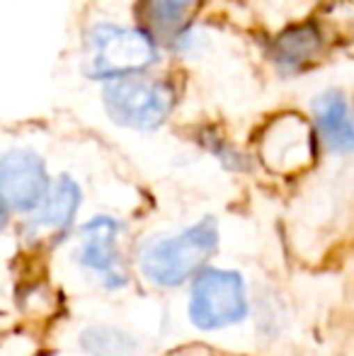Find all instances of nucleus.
Returning <instances> with one entry per match:
<instances>
[{
	"label": "nucleus",
	"instance_id": "f257e3e1",
	"mask_svg": "<svg viewBox=\"0 0 354 356\" xmlns=\"http://www.w3.org/2000/svg\"><path fill=\"white\" fill-rule=\"evenodd\" d=\"M161 61V44L141 24L97 22L83 39V73L97 83L148 73Z\"/></svg>",
	"mask_w": 354,
	"mask_h": 356
},
{
	"label": "nucleus",
	"instance_id": "f03ea898",
	"mask_svg": "<svg viewBox=\"0 0 354 356\" xmlns=\"http://www.w3.org/2000/svg\"><path fill=\"white\" fill-rule=\"evenodd\" d=\"M218 250L216 218L197 220L177 235H156L138 248V269L151 284L175 289L194 279Z\"/></svg>",
	"mask_w": 354,
	"mask_h": 356
},
{
	"label": "nucleus",
	"instance_id": "7ed1b4c3",
	"mask_svg": "<svg viewBox=\"0 0 354 356\" xmlns=\"http://www.w3.org/2000/svg\"><path fill=\"white\" fill-rule=\"evenodd\" d=\"M102 102L117 127L131 131H156L170 119L177 92L168 78L138 73L104 83Z\"/></svg>",
	"mask_w": 354,
	"mask_h": 356
},
{
	"label": "nucleus",
	"instance_id": "20e7f679",
	"mask_svg": "<svg viewBox=\"0 0 354 356\" xmlns=\"http://www.w3.org/2000/svg\"><path fill=\"white\" fill-rule=\"evenodd\" d=\"M250 313L246 279L233 269L204 267L189 286V323L204 332L241 325Z\"/></svg>",
	"mask_w": 354,
	"mask_h": 356
},
{
	"label": "nucleus",
	"instance_id": "39448f33",
	"mask_svg": "<svg viewBox=\"0 0 354 356\" xmlns=\"http://www.w3.org/2000/svg\"><path fill=\"white\" fill-rule=\"evenodd\" d=\"M51 177L44 158L32 148H13L0 158V197L3 211L32 216L47 199Z\"/></svg>",
	"mask_w": 354,
	"mask_h": 356
},
{
	"label": "nucleus",
	"instance_id": "423d86ee",
	"mask_svg": "<svg viewBox=\"0 0 354 356\" xmlns=\"http://www.w3.org/2000/svg\"><path fill=\"white\" fill-rule=\"evenodd\" d=\"M122 233L124 225L112 216H95L78 230L81 235V245L76 250L78 264L86 272L95 274V279L109 291L122 289L129 282L122 254H119Z\"/></svg>",
	"mask_w": 354,
	"mask_h": 356
},
{
	"label": "nucleus",
	"instance_id": "0eeeda50",
	"mask_svg": "<svg viewBox=\"0 0 354 356\" xmlns=\"http://www.w3.org/2000/svg\"><path fill=\"white\" fill-rule=\"evenodd\" d=\"M316 129L298 114L277 117L262 136V158L274 170H296L308 163L313 153Z\"/></svg>",
	"mask_w": 354,
	"mask_h": 356
},
{
	"label": "nucleus",
	"instance_id": "6e6552de",
	"mask_svg": "<svg viewBox=\"0 0 354 356\" xmlns=\"http://www.w3.org/2000/svg\"><path fill=\"white\" fill-rule=\"evenodd\" d=\"M318 141L332 155H354V109L345 92L325 90L311 104Z\"/></svg>",
	"mask_w": 354,
	"mask_h": 356
},
{
	"label": "nucleus",
	"instance_id": "1a4fd4ad",
	"mask_svg": "<svg viewBox=\"0 0 354 356\" xmlns=\"http://www.w3.org/2000/svg\"><path fill=\"white\" fill-rule=\"evenodd\" d=\"M202 0H138L136 22L156 39L175 51L179 44L194 32L192 17Z\"/></svg>",
	"mask_w": 354,
	"mask_h": 356
},
{
	"label": "nucleus",
	"instance_id": "9d476101",
	"mask_svg": "<svg viewBox=\"0 0 354 356\" xmlns=\"http://www.w3.org/2000/svg\"><path fill=\"white\" fill-rule=\"evenodd\" d=\"M83 202L81 184L71 175H58L49 189L44 204L32 213L27 228L29 233H54L63 235L71 230Z\"/></svg>",
	"mask_w": 354,
	"mask_h": 356
},
{
	"label": "nucleus",
	"instance_id": "9b49d317",
	"mask_svg": "<svg viewBox=\"0 0 354 356\" xmlns=\"http://www.w3.org/2000/svg\"><path fill=\"white\" fill-rule=\"evenodd\" d=\"M323 51V37L316 24H296L272 42V63L282 75H296L316 63Z\"/></svg>",
	"mask_w": 354,
	"mask_h": 356
},
{
	"label": "nucleus",
	"instance_id": "f8f14e48",
	"mask_svg": "<svg viewBox=\"0 0 354 356\" xmlns=\"http://www.w3.org/2000/svg\"><path fill=\"white\" fill-rule=\"evenodd\" d=\"M83 349L90 356H134L138 352V344L124 330L99 325L83 332Z\"/></svg>",
	"mask_w": 354,
	"mask_h": 356
},
{
	"label": "nucleus",
	"instance_id": "ddd939ff",
	"mask_svg": "<svg viewBox=\"0 0 354 356\" xmlns=\"http://www.w3.org/2000/svg\"><path fill=\"white\" fill-rule=\"evenodd\" d=\"M202 143H204V148L211 155H216L228 170H246V158L238 153L236 145H231L223 136H218L216 131L202 134Z\"/></svg>",
	"mask_w": 354,
	"mask_h": 356
}]
</instances>
